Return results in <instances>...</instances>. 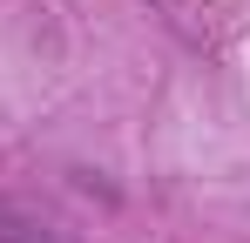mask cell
Masks as SVG:
<instances>
[{"label": "cell", "mask_w": 250, "mask_h": 243, "mask_svg": "<svg viewBox=\"0 0 250 243\" xmlns=\"http://www.w3.org/2000/svg\"><path fill=\"white\" fill-rule=\"evenodd\" d=\"M0 243H54V237H47L34 216H21L14 202H0Z\"/></svg>", "instance_id": "cell-1"}]
</instances>
